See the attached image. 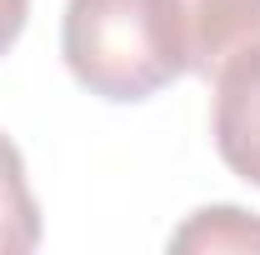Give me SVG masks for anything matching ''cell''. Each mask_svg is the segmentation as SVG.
I'll list each match as a JSON object with an SVG mask.
<instances>
[{"mask_svg": "<svg viewBox=\"0 0 260 255\" xmlns=\"http://www.w3.org/2000/svg\"><path fill=\"white\" fill-rule=\"evenodd\" d=\"M185 75L215 80L260 55V0H170Z\"/></svg>", "mask_w": 260, "mask_h": 255, "instance_id": "obj_2", "label": "cell"}, {"mask_svg": "<svg viewBox=\"0 0 260 255\" xmlns=\"http://www.w3.org/2000/svg\"><path fill=\"white\" fill-rule=\"evenodd\" d=\"M60 55L80 90L140 105L185 75L170 0H65Z\"/></svg>", "mask_w": 260, "mask_h": 255, "instance_id": "obj_1", "label": "cell"}, {"mask_svg": "<svg viewBox=\"0 0 260 255\" xmlns=\"http://www.w3.org/2000/svg\"><path fill=\"white\" fill-rule=\"evenodd\" d=\"M30 20V0H0V55H10V45L25 35Z\"/></svg>", "mask_w": 260, "mask_h": 255, "instance_id": "obj_6", "label": "cell"}, {"mask_svg": "<svg viewBox=\"0 0 260 255\" xmlns=\"http://www.w3.org/2000/svg\"><path fill=\"white\" fill-rule=\"evenodd\" d=\"M170 250H260V220L240 205H200L170 235Z\"/></svg>", "mask_w": 260, "mask_h": 255, "instance_id": "obj_5", "label": "cell"}, {"mask_svg": "<svg viewBox=\"0 0 260 255\" xmlns=\"http://www.w3.org/2000/svg\"><path fill=\"white\" fill-rule=\"evenodd\" d=\"M40 245V200L25 175L20 145L0 130V255H30Z\"/></svg>", "mask_w": 260, "mask_h": 255, "instance_id": "obj_4", "label": "cell"}, {"mask_svg": "<svg viewBox=\"0 0 260 255\" xmlns=\"http://www.w3.org/2000/svg\"><path fill=\"white\" fill-rule=\"evenodd\" d=\"M210 90H215V110H210L215 150L230 175L260 190V55L215 75Z\"/></svg>", "mask_w": 260, "mask_h": 255, "instance_id": "obj_3", "label": "cell"}]
</instances>
